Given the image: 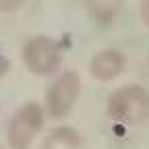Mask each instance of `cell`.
Instances as JSON below:
<instances>
[{"instance_id":"8fae6325","label":"cell","mask_w":149,"mask_h":149,"mask_svg":"<svg viewBox=\"0 0 149 149\" xmlns=\"http://www.w3.org/2000/svg\"><path fill=\"white\" fill-rule=\"evenodd\" d=\"M0 149H4V147H2V145H0Z\"/></svg>"},{"instance_id":"7c38bea8","label":"cell","mask_w":149,"mask_h":149,"mask_svg":"<svg viewBox=\"0 0 149 149\" xmlns=\"http://www.w3.org/2000/svg\"><path fill=\"white\" fill-rule=\"evenodd\" d=\"M147 62H149V60H147Z\"/></svg>"},{"instance_id":"9c48e42d","label":"cell","mask_w":149,"mask_h":149,"mask_svg":"<svg viewBox=\"0 0 149 149\" xmlns=\"http://www.w3.org/2000/svg\"><path fill=\"white\" fill-rule=\"evenodd\" d=\"M8 68H10V60H8V56L0 52V81L4 79V74L8 72Z\"/></svg>"},{"instance_id":"7a4b0ae2","label":"cell","mask_w":149,"mask_h":149,"mask_svg":"<svg viewBox=\"0 0 149 149\" xmlns=\"http://www.w3.org/2000/svg\"><path fill=\"white\" fill-rule=\"evenodd\" d=\"M21 58L29 72L37 77H50L62 66L64 50L62 44L50 35H33L23 44Z\"/></svg>"},{"instance_id":"5b68a950","label":"cell","mask_w":149,"mask_h":149,"mask_svg":"<svg viewBox=\"0 0 149 149\" xmlns=\"http://www.w3.org/2000/svg\"><path fill=\"white\" fill-rule=\"evenodd\" d=\"M87 68L95 81L110 83V81L118 79L126 70V56H124V52H120L116 48H104L91 56Z\"/></svg>"},{"instance_id":"277c9868","label":"cell","mask_w":149,"mask_h":149,"mask_svg":"<svg viewBox=\"0 0 149 149\" xmlns=\"http://www.w3.org/2000/svg\"><path fill=\"white\" fill-rule=\"evenodd\" d=\"M46 122V110L37 102L21 104L8 120L6 141L10 149H29Z\"/></svg>"},{"instance_id":"52a82bcc","label":"cell","mask_w":149,"mask_h":149,"mask_svg":"<svg viewBox=\"0 0 149 149\" xmlns=\"http://www.w3.org/2000/svg\"><path fill=\"white\" fill-rule=\"evenodd\" d=\"M124 0H85V6L91 15V19L97 25H112L116 21L118 13L122 10Z\"/></svg>"},{"instance_id":"30bf717a","label":"cell","mask_w":149,"mask_h":149,"mask_svg":"<svg viewBox=\"0 0 149 149\" xmlns=\"http://www.w3.org/2000/svg\"><path fill=\"white\" fill-rule=\"evenodd\" d=\"M141 21L145 27H149V0H141Z\"/></svg>"},{"instance_id":"3957f363","label":"cell","mask_w":149,"mask_h":149,"mask_svg":"<svg viewBox=\"0 0 149 149\" xmlns=\"http://www.w3.org/2000/svg\"><path fill=\"white\" fill-rule=\"evenodd\" d=\"M81 91H83V83H81L79 72L74 70L60 72L46 89V97H44L46 116L52 120L66 118L77 106Z\"/></svg>"},{"instance_id":"ba28073f","label":"cell","mask_w":149,"mask_h":149,"mask_svg":"<svg viewBox=\"0 0 149 149\" xmlns=\"http://www.w3.org/2000/svg\"><path fill=\"white\" fill-rule=\"evenodd\" d=\"M27 4V0H0V13H15L19 8H23Z\"/></svg>"},{"instance_id":"8992f818","label":"cell","mask_w":149,"mask_h":149,"mask_svg":"<svg viewBox=\"0 0 149 149\" xmlns=\"http://www.w3.org/2000/svg\"><path fill=\"white\" fill-rule=\"evenodd\" d=\"M81 147H83L81 133L68 124H60L52 128L40 145V149H81Z\"/></svg>"},{"instance_id":"6da1fadb","label":"cell","mask_w":149,"mask_h":149,"mask_svg":"<svg viewBox=\"0 0 149 149\" xmlns=\"http://www.w3.org/2000/svg\"><path fill=\"white\" fill-rule=\"evenodd\" d=\"M108 116L124 126H139L149 118V89L139 83L116 87L106 102Z\"/></svg>"}]
</instances>
